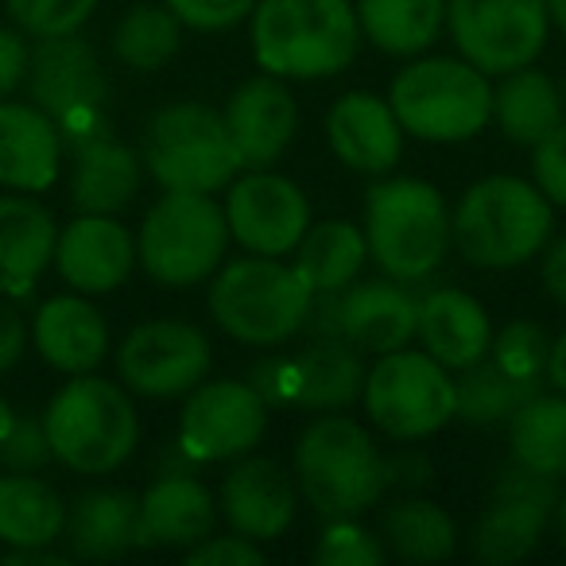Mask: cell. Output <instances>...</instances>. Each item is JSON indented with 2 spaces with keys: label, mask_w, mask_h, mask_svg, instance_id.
Returning a JSON list of instances; mask_svg holds the SVG:
<instances>
[{
  "label": "cell",
  "mask_w": 566,
  "mask_h": 566,
  "mask_svg": "<svg viewBox=\"0 0 566 566\" xmlns=\"http://www.w3.org/2000/svg\"><path fill=\"white\" fill-rule=\"evenodd\" d=\"M380 543L403 563H442L458 551V527L427 496H396L380 512Z\"/></svg>",
  "instance_id": "34"
},
{
  "label": "cell",
  "mask_w": 566,
  "mask_h": 566,
  "mask_svg": "<svg viewBox=\"0 0 566 566\" xmlns=\"http://www.w3.org/2000/svg\"><path fill=\"white\" fill-rule=\"evenodd\" d=\"M59 226L35 198H0V295H28L55 256Z\"/></svg>",
  "instance_id": "26"
},
{
  "label": "cell",
  "mask_w": 566,
  "mask_h": 566,
  "mask_svg": "<svg viewBox=\"0 0 566 566\" xmlns=\"http://www.w3.org/2000/svg\"><path fill=\"white\" fill-rule=\"evenodd\" d=\"M423 349L450 373L470 369L493 346L489 311L462 287H434L419 300V326Z\"/></svg>",
  "instance_id": "23"
},
{
  "label": "cell",
  "mask_w": 566,
  "mask_h": 566,
  "mask_svg": "<svg viewBox=\"0 0 566 566\" xmlns=\"http://www.w3.org/2000/svg\"><path fill=\"white\" fill-rule=\"evenodd\" d=\"M32 338L51 369L78 377L94 373L109 354V326L86 295H55L35 311Z\"/></svg>",
  "instance_id": "24"
},
{
  "label": "cell",
  "mask_w": 566,
  "mask_h": 566,
  "mask_svg": "<svg viewBox=\"0 0 566 566\" xmlns=\"http://www.w3.org/2000/svg\"><path fill=\"white\" fill-rule=\"evenodd\" d=\"M365 244H369V260L388 280H427L454 249L442 195L423 179H385L369 187Z\"/></svg>",
  "instance_id": "6"
},
{
  "label": "cell",
  "mask_w": 566,
  "mask_h": 566,
  "mask_svg": "<svg viewBox=\"0 0 566 566\" xmlns=\"http://www.w3.org/2000/svg\"><path fill=\"white\" fill-rule=\"evenodd\" d=\"M9 17L17 28L35 40H55V35L82 32L90 17H94L97 0H4Z\"/></svg>",
  "instance_id": "38"
},
{
  "label": "cell",
  "mask_w": 566,
  "mask_h": 566,
  "mask_svg": "<svg viewBox=\"0 0 566 566\" xmlns=\"http://www.w3.org/2000/svg\"><path fill=\"white\" fill-rule=\"evenodd\" d=\"M213 365L210 338L182 318H151L136 326L117 349V373L125 388L151 400L187 396Z\"/></svg>",
  "instance_id": "16"
},
{
  "label": "cell",
  "mask_w": 566,
  "mask_h": 566,
  "mask_svg": "<svg viewBox=\"0 0 566 566\" xmlns=\"http://www.w3.org/2000/svg\"><path fill=\"white\" fill-rule=\"evenodd\" d=\"M543 380H547L555 392H566V334H558L547 349V369H543Z\"/></svg>",
  "instance_id": "51"
},
{
  "label": "cell",
  "mask_w": 566,
  "mask_h": 566,
  "mask_svg": "<svg viewBox=\"0 0 566 566\" xmlns=\"http://www.w3.org/2000/svg\"><path fill=\"white\" fill-rule=\"evenodd\" d=\"M547 17L558 32H566V0H547Z\"/></svg>",
  "instance_id": "53"
},
{
  "label": "cell",
  "mask_w": 566,
  "mask_h": 566,
  "mask_svg": "<svg viewBox=\"0 0 566 566\" xmlns=\"http://www.w3.org/2000/svg\"><path fill=\"white\" fill-rule=\"evenodd\" d=\"M532 182L551 206L566 210V120L532 144Z\"/></svg>",
  "instance_id": "42"
},
{
  "label": "cell",
  "mask_w": 566,
  "mask_h": 566,
  "mask_svg": "<svg viewBox=\"0 0 566 566\" xmlns=\"http://www.w3.org/2000/svg\"><path fill=\"white\" fill-rule=\"evenodd\" d=\"M140 156L105 133L74 144L71 202L78 213H120L140 190Z\"/></svg>",
  "instance_id": "29"
},
{
  "label": "cell",
  "mask_w": 566,
  "mask_h": 566,
  "mask_svg": "<svg viewBox=\"0 0 566 566\" xmlns=\"http://www.w3.org/2000/svg\"><path fill=\"white\" fill-rule=\"evenodd\" d=\"M385 555L388 551L380 543V535L357 524V516L331 520L323 527V535H318L315 551H311V558L318 566H377L385 563Z\"/></svg>",
  "instance_id": "39"
},
{
  "label": "cell",
  "mask_w": 566,
  "mask_h": 566,
  "mask_svg": "<svg viewBox=\"0 0 566 566\" xmlns=\"http://www.w3.org/2000/svg\"><path fill=\"white\" fill-rule=\"evenodd\" d=\"M63 539L74 558H120L140 547V496L128 489H90L71 504Z\"/></svg>",
  "instance_id": "27"
},
{
  "label": "cell",
  "mask_w": 566,
  "mask_h": 566,
  "mask_svg": "<svg viewBox=\"0 0 566 566\" xmlns=\"http://www.w3.org/2000/svg\"><path fill=\"white\" fill-rule=\"evenodd\" d=\"M167 9L179 17L182 28L195 32H226L252 17L256 0H164Z\"/></svg>",
  "instance_id": "43"
},
{
  "label": "cell",
  "mask_w": 566,
  "mask_h": 566,
  "mask_svg": "<svg viewBox=\"0 0 566 566\" xmlns=\"http://www.w3.org/2000/svg\"><path fill=\"white\" fill-rule=\"evenodd\" d=\"M249 20L252 59L283 82L334 78L361 51V24L349 0H256Z\"/></svg>",
  "instance_id": "1"
},
{
  "label": "cell",
  "mask_w": 566,
  "mask_h": 566,
  "mask_svg": "<svg viewBox=\"0 0 566 566\" xmlns=\"http://www.w3.org/2000/svg\"><path fill=\"white\" fill-rule=\"evenodd\" d=\"M558 493L563 489H558L555 478L527 470V465H520L512 458V465H504L496 473L485 509L473 520V558H481L489 566H509L532 555L543 543V532L551 527V520H555Z\"/></svg>",
  "instance_id": "13"
},
{
  "label": "cell",
  "mask_w": 566,
  "mask_h": 566,
  "mask_svg": "<svg viewBox=\"0 0 566 566\" xmlns=\"http://www.w3.org/2000/svg\"><path fill=\"white\" fill-rule=\"evenodd\" d=\"M300 512L295 473L283 470L275 458H244L226 473L218 493V516H226L229 532L252 543L280 539Z\"/></svg>",
  "instance_id": "18"
},
{
  "label": "cell",
  "mask_w": 566,
  "mask_h": 566,
  "mask_svg": "<svg viewBox=\"0 0 566 566\" xmlns=\"http://www.w3.org/2000/svg\"><path fill=\"white\" fill-rule=\"evenodd\" d=\"M24 349H28L24 315L12 303H4V295H0V373H9L12 365H20Z\"/></svg>",
  "instance_id": "47"
},
{
  "label": "cell",
  "mask_w": 566,
  "mask_h": 566,
  "mask_svg": "<svg viewBox=\"0 0 566 566\" xmlns=\"http://www.w3.org/2000/svg\"><path fill=\"white\" fill-rule=\"evenodd\" d=\"M140 164L164 190L218 195L241 175L226 117L202 102H175L144 128Z\"/></svg>",
  "instance_id": "8"
},
{
  "label": "cell",
  "mask_w": 566,
  "mask_h": 566,
  "mask_svg": "<svg viewBox=\"0 0 566 566\" xmlns=\"http://www.w3.org/2000/svg\"><path fill=\"white\" fill-rule=\"evenodd\" d=\"M51 442L43 431V419L17 416L12 427L0 434V470L9 473H40L51 462Z\"/></svg>",
  "instance_id": "41"
},
{
  "label": "cell",
  "mask_w": 566,
  "mask_h": 566,
  "mask_svg": "<svg viewBox=\"0 0 566 566\" xmlns=\"http://www.w3.org/2000/svg\"><path fill=\"white\" fill-rule=\"evenodd\" d=\"M555 229V206L516 175L478 179L450 213V244L473 268L504 272L543 252Z\"/></svg>",
  "instance_id": "2"
},
{
  "label": "cell",
  "mask_w": 566,
  "mask_h": 566,
  "mask_svg": "<svg viewBox=\"0 0 566 566\" xmlns=\"http://www.w3.org/2000/svg\"><path fill=\"white\" fill-rule=\"evenodd\" d=\"M66 524V504L48 481L32 473L0 478V543L9 547H51Z\"/></svg>",
  "instance_id": "33"
},
{
  "label": "cell",
  "mask_w": 566,
  "mask_h": 566,
  "mask_svg": "<svg viewBox=\"0 0 566 566\" xmlns=\"http://www.w3.org/2000/svg\"><path fill=\"white\" fill-rule=\"evenodd\" d=\"M182 24L167 4H136L113 32V55L128 71H159L179 55Z\"/></svg>",
  "instance_id": "37"
},
{
  "label": "cell",
  "mask_w": 566,
  "mask_h": 566,
  "mask_svg": "<svg viewBox=\"0 0 566 566\" xmlns=\"http://www.w3.org/2000/svg\"><path fill=\"white\" fill-rule=\"evenodd\" d=\"M551 524L558 527V543H563V551H566V493H558V504H555V520Z\"/></svg>",
  "instance_id": "52"
},
{
  "label": "cell",
  "mask_w": 566,
  "mask_h": 566,
  "mask_svg": "<svg viewBox=\"0 0 566 566\" xmlns=\"http://www.w3.org/2000/svg\"><path fill=\"white\" fill-rule=\"evenodd\" d=\"M12 419H17V411H12V403L4 400V396H0V434L9 431V427H12Z\"/></svg>",
  "instance_id": "54"
},
{
  "label": "cell",
  "mask_w": 566,
  "mask_h": 566,
  "mask_svg": "<svg viewBox=\"0 0 566 566\" xmlns=\"http://www.w3.org/2000/svg\"><path fill=\"white\" fill-rule=\"evenodd\" d=\"M295 485L318 516H361L388 489L385 454L357 419L323 411L295 442Z\"/></svg>",
  "instance_id": "3"
},
{
  "label": "cell",
  "mask_w": 566,
  "mask_h": 566,
  "mask_svg": "<svg viewBox=\"0 0 566 566\" xmlns=\"http://www.w3.org/2000/svg\"><path fill=\"white\" fill-rule=\"evenodd\" d=\"M361 40L396 59H416L447 28V0H357Z\"/></svg>",
  "instance_id": "31"
},
{
  "label": "cell",
  "mask_w": 566,
  "mask_h": 566,
  "mask_svg": "<svg viewBox=\"0 0 566 566\" xmlns=\"http://www.w3.org/2000/svg\"><path fill=\"white\" fill-rule=\"evenodd\" d=\"M385 473H388V489L392 485H408L419 489L431 481V462L423 454H400V458H385Z\"/></svg>",
  "instance_id": "49"
},
{
  "label": "cell",
  "mask_w": 566,
  "mask_h": 566,
  "mask_svg": "<svg viewBox=\"0 0 566 566\" xmlns=\"http://www.w3.org/2000/svg\"><path fill=\"white\" fill-rule=\"evenodd\" d=\"M221 210L229 221V237L256 256H287L311 226L307 195L292 179H283L268 167L229 182Z\"/></svg>",
  "instance_id": "17"
},
{
  "label": "cell",
  "mask_w": 566,
  "mask_h": 566,
  "mask_svg": "<svg viewBox=\"0 0 566 566\" xmlns=\"http://www.w3.org/2000/svg\"><path fill=\"white\" fill-rule=\"evenodd\" d=\"M547 349H551L547 331H543L539 323H532V318H516V323H509L493 338L489 357H493L496 365H504L509 373H516V377L543 380V369H547Z\"/></svg>",
  "instance_id": "40"
},
{
  "label": "cell",
  "mask_w": 566,
  "mask_h": 566,
  "mask_svg": "<svg viewBox=\"0 0 566 566\" xmlns=\"http://www.w3.org/2000/svg\"><path fill=\"white\" fill-rule=\"evenodd\" d=\"M447 28L458 55L485 74L532 66L547 48V0H447Z\"/></svg>",
  "instance_id": "12"
},
{
  "label": "cell",
  "mask_w": 566,
  "mask_h": 566,
  "mask_svg": "<svg viewBox=\"0 0 566 566\" xmlns=\"http://www.w3.org/2000/svg\"><path fill=\"white\" fill-rule=\"evenodd\" d=\"M268 403L249 380H202L187 392L179 416V447L202 462H233L260 447Z\"/></svg>",
  "instance_id": "15"
},
{
  "label": "cell",
  "mask_w": 566,
  "mask_h": 566,
  "mask_svg": "<svg viewBox=\"0 0 566 566\" xmlns=\"http://www.w3.org/2000/svg\"><path fill=\"white\" fill-rule=\"evenodd\" d=\"M28 43L12 28H0V102L12 97L20 90V82L28 78Z\"/></svg>",
  "instance_id": "46"
},
{
  "label": "cell",
  "mask_w": 566,
  "mask_h": 566,
  "mask_svg": "<svg viewBox=\"0 0 566 566\" xmlns=\"http://www.w3.org/2000/svg\"><path fill=\"white\" fill-rule=\"evenodd\" d=\"M51 264L78 295H109L133 275L136 241L113 213H78L55 237Z\"/></svg>",
  "instance_id": "20"
},
{
  "label": "cell",
  "mask_w": 566,
  "mask_h": 566,
  "mask_svg": "<svg viewBox=\"0 0 566 566\" xmlns=\"http://www.w3.org/2000/svg\"><path fill=\"white\" fill-rule=\"evenodd\" d=\"M221 117H226L229 140L241 159V171H260L292 148L295 128H300V105H295L292 90L283 86V78L256 74L233 90Z\"/></svg>",
  "instance_id": "19"
},
{
  "label": "cell",
  "mask_w": 566,
  "mask_h": 566,
  "mask_svg": "<svg viewBox=\"0 0 566 566\" xmlns=\"http://www.w3.org/2000/svg\"><path fill=\"white\" fill-rule=\"evenodd\" d=\"M0 563L4 566H66L71 558L51 547H9L0 555Z\"/></svg>",
  "instance_id": "50"
},
{
  "label": "cell",
  "mask_w": 566,
  "mask_h": 566,
  "mask_svg": "<svg viewBox=\"0 0 566 566\" xmlns=\"http://www.w3.org/2000/svg\"><path fill=\"white\" fill-rule=\"evenodd\" d=\"M311 292L295 264L280 256L229 260L210 283V315L241 346H280L303 331L311 315Z\"/></svg>",
  "instance_id": "5"
},
{
  "label": "cell",
  "mask_w": 566,
  "mask_h": 566,
  "mask_svg": "<svg viewBox=\"0 0 566 566\" xmlns=\"http://www.w3.org/2000/svg\"><path fill=\"white\" fill-rule=\"evenodd\" d=\"M365 357L346 338H315L300 357H292V408L346 411L361 400Z\"/></svg>",
  "instance_id": "28"
},
{
  "label": "cell",
  "mask_w": 566,
  "mask_h": 566,
  "mask_svg": "<svg viewBox=\"0 0 566 566\" xmlns=\"http://www.w3.org/2000/svg\"><path fill=\"white\" fill-rule=\"evenodd\" d=\"M563 102H566V82H563Z\"/></svg>",
  "instance_id": "55"
},
{
  "label": "cell",
  "mask_w": 566,
  "mask_h": 566,
  "mask_svg": "<svg viewBox=\"0 0 566 566\" xmlns=\"http://www.w3.org/2000/svg\"><path fill=\"white\" fill-rule=\"evenodd\" d=\"M51 454L74 473L102 478L133 458L140 442V419L120 385L94 373H78L51 396L43 411Z\"/></svg>",
  "instance_id": "4"
},
{
  "label": "cell",
  "mask_w": 566,
  "mask_h": 566,
  "mask_svg": "<svg viewBox=\"0 0 566 566\" xmlns=\"http://www.w3.org/2000/svg\"><path fill=\"white\" fill-rule=\"evenodd\" d=\"M24 82L32 90V105L55 120L63 140L82 144L105 133L102 105L109 94V82L97 63V51L86 40H78V32L40 40V48L28 55Z\"/></svg>",
  "instance_id": "11"
},
{
  "label": "cell",
  "mask_w": 566,
  "mask_h": 566,
  "mask_svg": "<svg viewBox=\"0 0 566 566\" xmlns=\"http://www.w3.org/2000/svg\"><path fill=\"white\" fill-rule=\"evenodd\" d=\"M229 249L226 210L210 195L167 190L144 213L136 260L164 287H195L221 268Z\"/></svg>",
  "instance_id": "9"
},
{
  "label": "cell",
  "mask_w": 566,
  "mask_h": 566,
  "mask_svg": "<svg viewBox=\"0 0 566 566\" xmlns=\"http://www.w3.org/2000/svg\"><path fill=\"white\" fill-rule=\"evenodd\" d=\"M218 524V501L190 473H159L140 496V547L187 551Z\"/></svg>",
  "instance_id": "22"
},
{
  "label": "cell",
  "mask_w": 566,
  "mask_h": 566,
  "mask_svg": "<svg viewBox=\"0 0 566 566\" xmlns=\"http://www.w3.org/2000/svg\"><path fill=\"white\" fill-rule=\"evenodd\" d=\"M535 392H543V380L516 377L504 365H496L493 357H481L470 369L458 373L454 380V419L470 427H493L509 423Z\"/></svg>",
  "instance_id": "35"
},
{
  "label": "cell",
  "mask_w": 566,
  "mask_h": 566,
  "mask_svg": "<svg viewBox=\"0 0 566 566\" xmlns=\"http://www.w3.org/2000/svg\"><path fill=\"white\" fill-rule=\"evenodd\" d=\"M509 447L520 465L566 481V392H535L509 419Z\"/></svg>",
  "instance_id": "36"
},
{
  "label": "cell",
  "mask_w": 566,
  "mask_h": 566,
  "mask_svg": "<svg viewBox=\"0 0 566 566\" xmlns=\"http://www.w3.org/2000/svg\"><path fill=\"white\" fill-rule=\"evenodd\" d=\"M493 120L512 144L532 148L566 120L563 90L535 66L501 74V82L493 86Z\"/></svg>",
  "instance_id": "30"
},
{
  "label": "cell",
  "mask_w": 566,
  "mask_h": 566,
  "mask_svg": "<svg viewBox=\"0 0 566 566\" xmlns=\"http://www.w3.org/2000/svg\"><path fill=\"white\" fill-rule=\"evenodd\" d=\"M326 140L349 171L388 175L400 164L403 128L388 97H377L369 90H349L326 113Z\"/></svg>",
  "instance_id": "21"
},
{
  "label": "cell",
  "mask_w": 566,
  "mask_h": 566,
  "mask_svg": "<svg viewBox=\"0 0 566 566\" xmlns=\"http://www.w3.org/2000/svg\"><path fill=\"white\" fill-rule=\"evenodd\" d=\"M307 326L315 338H346L361 354H392L411 346L419 326V300L400 280L346 283L342 292L315 295Z\"/></svg>",
  "instance_id": "14"
},
{
  "label": "cell",
  "mask_w": 566,
  "mask_h": 566,
  "mask_svg": "<svg viewBox=\"0 0 566 566\" xmlns=\"http://www.w3.org/2000/svg\"><path fill=\"white\" fill-rule=\"evenodd\" d=\"M63 136L43 109L24 102H0V187L48 190L59 179Z\"/></svg>",
  "instance_id": "25"
},
{
  "label": "cell",
  "mask_w": 566,
  "mask_h": 566,
  "mask_svg": "<svg viewBox=\"0 0 566 566\" xmlns=\"http://www.w3.org/2000/svg\"><path fill=\"white\" fill-rule=\"evenodd\" d=\"M187 555V566H256L264 563V551L260 543L244 539V535H206L202 543L182 551Z\"/></svg>",
  "instance_id": "44"
},
{
  "label": "cell",
  "mask_w": 566,
  "mask_h": 566,
  "mask_svg": "<svg viewBox=\"0 0 566 566\" xmlns=\"http://www.w3.org/2000/svg\"><path fill=\"white\" fill-rule=\"evenodd\" d=\"M249 385L268 408H287L292 403V357H264L260 365H252Z\"/></svg>",
  "instance_id": "45"
},
{
  "label": "cell",
  "mask_w": 566,
  "mask_h": 566,
  "mask_svg": "<svg viewBox=\"0 0 566 566\" xmlns=\"http://www.w3.org/2000/svg\"><path fill=\"white\" fill-rule=\"evenodd\" d=\"M388 105L408 136L423 144L473 140L493 120L489 74L465 59H416L388 86Z\"/></svg>",
  "instance_id": "7"
},
{
  "label": "cell",
  "mask_w": 566,
  "mask_h": 566,
  "mask_svg": "<svg viewBox=\"0 0 566 566\" xmlns=\"http://www.w3.org/2000/svg\"><path fill=\"white\" fill-rule=\"evenodd\" d=\"M361 403L380 434L419 442L454 419V380L427 349H392L365 373Z\"/></svg>",
  "instance_id": "10"
},
{
  "label": "cell",
  "mask_w": 566,
  "mask_h": 566,
  "mask_svg": "<svg viewBox=\"0 0 566 566\" xmlns=\"http://www.w3.org/2000/svg\"><path fill=\"white\" fill-rule=\"evenodd\" d=\"M539 280H543V292L566 311V233L558 241H547L539 252Z\"/></svg>",
  "instance_id": "48"
},
{
  "label": "cell",
  "mask_w": 566,
  "mask_h": 566,
  "mask_svg": "<svg viewBox=\"0 0 566 566\" xmlns=\"http://www.w3.org/2000/svg\"><path fill=\"white\" fill-rule=\"evenodd\" d=\"M365 260H369V244H365V229H357L354 221H318L307 226L303 241L295 244V272L303 275L315 295L342 292L346 283H354L361 275Z\"/></svg>",
  "instance_id": "32"
}]
</instances>
